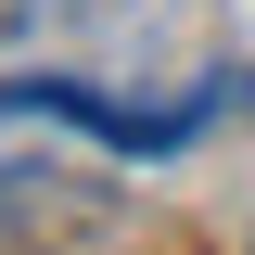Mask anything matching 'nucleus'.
<instances>
[{
    "label": "nucleus",
    "instance_id": "obj_1",
    "mask_svg": "<svg viewBox=\"0 0 255 255\" xmlns=\"http://www.w3.org/2000/svg\"><path fill=\"white\" fill-rule=\"evenodd\" d=\"M217 102H230V77H204L191 102H102L90 77H0V191L64 166V153H115V166L191 153Z\"/></svg>",
    "mask_w": 255,
    "mask_h": 255
}]
</instances>
